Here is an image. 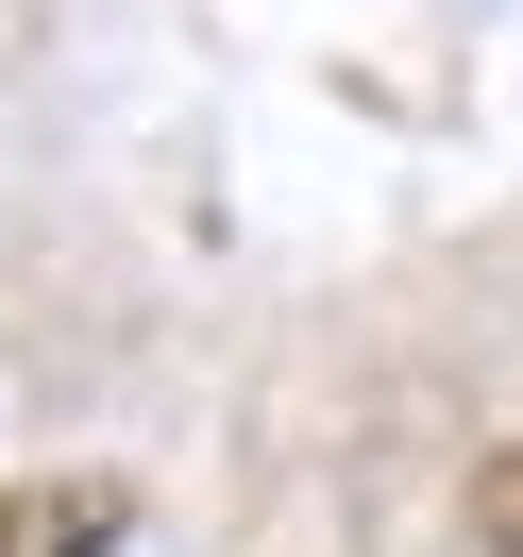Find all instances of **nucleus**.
<instances>
[{
	"instance_id": "obj_1",
	"label": "nucleus",
	"mask_w": 523,
	"mask_h": 557,
	"mask_svg": "<svg viewBox=\"0 0 523 557\" xmlns=\"http://www.w3.org/2000/svg\"><path fill=\"white\" fill-rule=\"evenodd\" d=\"M119 523H136L119 473H35V490H0V557H102Z\"/></svg>"
}]
</instances>
